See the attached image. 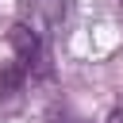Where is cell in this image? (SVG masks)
Here are the masks:
<instances>
[{"label":"cell","instance_id":"obj_4","mask_svg":"<svg viewBox=\"0 0 123 123\" xmlns=\"http://www.w3.org/2000/svg\"><path fill=\"white\" fill-rule=\"evenodd\" d=\"M46 123H92V119H85L81 111H73L65 100H54V104L46 108Z\"/></svg>","mask_w":123,"mask_h":123},{"label":"cell","instance_id":"obj_5","mask_svg":"<svg viewBox=\"0 0 123 123\" xmlns=\"http://www.w3.org/2000/svg\"><path fill=\"white\" fill-rule=\"evenodd\" d=\"M104 123H123V96H119V100L111 104V111L104 115Z\"/></svg>","mask_w":123,"mask_h":123},{"label":"cell","instance_id":"obj_6","mask_svg":"<svg viewBox=\"0 0 123 123\" xmlns=\"http://www.w3.org/2000/svg\"><path fill=\"white\" fill-rule=\"evenodd\" d=\"M115 4H119V12H123V0H115Z\"/></svg>","mask_w":123,"mask_h":123},{"label":"cell","instance_id":"obj_2","mask_svg":"<svg viewBox=\"0 0 123 123\" xmlns=\"http://www.w3.org/2000/svg\"><path fill=\"white\" fill-rule=\"evenodd\" d=\"M69 12H73V0H19V19L31 23V27H35L38 35H46V38L65 27Z\"/></svg>","mask_w":123,"mask_h":123},{"label":"cell","instance_id":"obj_1","mask_svg":"<svg viewBox=\"0 0 123 123\" xmlns=\"http://www.w3.org/2000/svg\"><path fill=\"white\" fill-rule=\"evenodd\" d=\"M8 46H12V62L31 77V85L54 81V58H50V38L38 35L31 23L15 19L8 27Z\"/></svg>","mask_w":123,"mask_h":123},{"label":"cell","instance_id":"obj_3","mask_svg":"<svg viewBox=\"0 0 123 123\" xmlns=\"http://www.w3.org/2000/svg\"><path fill=\"white\" fill-rule=\"evenodd\" d=\"M27 88H31V77H27V73H23L15 62L0 65V104H12V100H19Z\"/></svg>","mask_w":123,"mask_h":123}]
</instances>
